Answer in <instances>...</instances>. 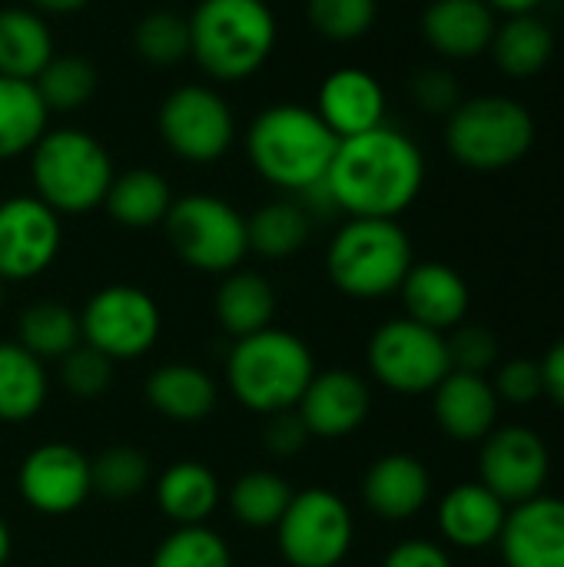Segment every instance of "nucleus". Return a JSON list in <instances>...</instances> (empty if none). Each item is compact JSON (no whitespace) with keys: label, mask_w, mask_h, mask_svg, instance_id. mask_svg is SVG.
Wrapping results in <instances>:
<instances>
[{"label":"nucleus","mask_w":564,"mask_h":567,"mask_svg":"<svg viewBox=\"0 0 564 567\" xmlns=\"http://www.w3.org/2000/svg\"><path fill=\"white\" fill-rule=\"evenodd\" d=\"M219 478L203 462H176L156 482V505L160 512L180 525H206L219 505Z\"/></svg>","instance_id":"a878e982"},{"label":"nucleus","mask_w":564,"mask_h":567,"mask_svg":"<svg viewBox=\"0 0 564 567\" xmlns=\"http://www.w3.org/2000/svg\"><path fill=\"white\" fill-rule=\"evenodd\" d=\"M306 13L316 33L346 43L372 30L379 3L376 0H309Z\"/></svg>","instance_id":"58836bf2"},{"label":"nucleus","mask_w":564,"mask_h":567,"mask_svg":"<svg viewBox=\"0 0 564 567\" xmlns=\"http://www.w3.org/2000/svg\"><path fill=\"white\" fill-rule=\"evenodd\" d=\"M495 545L505 567H564V498L535 495L512 505Z\"/></svg>","instance_id":"f3484780"},{"label":"nucleus","mask_w":564,"mask_h":567,"mask_svg":"<svg viewBox=\"0 0 564 567\" xmlns=\"http://www.w3.org/2000/svg\"><path fill=\"white\" fill-rule=\"evenodd\" d=\"M449 342V359L452 369L459 372H475L485 375L495 362H499V339L485 329V326H455Z\"/></svg>","instance_id":"a19ab883"},{"label":"nucleus","mask_w":564,"mask_h":567,"mask_svg":"<svg viewBox=\"0 0 564 567\" xmlns=\"http://www.w3.org/2000/svg\"><path fill=\"white\" fill-rule=\"evenodd\" d=\"M103 206L120 226L150 229L166 219V213L173 206V193H170V183L156 169L136 166V169L113 176Z\"/></svg>","instance_id":"c85d7f7f"},{"label":"nucleus","mask_w":564,"mask_h":567,"mask_svg":"<svg viewBox=\"0 0 564 567\" xmlns=\"http://www.w3.org/2000/svg\"><path fill=\"white\" fill-rule=\"evenodd\" d=\"M509 505L492 495L482 482H462L445 492L439 505V532L449 545L482 551L499 542Z\"/></svg>","instance_id":"5701e85b"},{"label":"nucleus","mask_w":564,"mask_h":567,"mask_svg":"<svg viewBox=\"0 0 564 567\" xmlns=\"http://www.w3.org/2000/svg\"><path fill=\"white\" fill-rule=\"evenodd\" d=\"M47 405V369L20 342H0V422L20 425Z\"/></svg>","instance_id":"c756f323"},{"label":"nucleus","mask_w":564,"mask_h":567,"mask_svg":"<svg viewBox=\"0 0 564 567\" xmlns=\"http://www.w3.org/2000/svg\"><path fill=\"white\" fill-rule=\"evenodd\" d=\"M136 53L153 66H173L189 56V17L176 10H150L133 30Z\"/></svg>","instance_id":"4c0bfd02"},{"label":"nucleus","mask_w":564,"mask_h":567,"mask_svg":"<svg viewBox=\"0 0 564 567\" xmlns=\"http://www.w3.org/2000/svg\"><path fill=\"white\" fill-rule=\"evenodd\" d=\"M163 329L160 306L140 286L113 282L93 292L80 312V339L110 362H133L146 355Z\"/></svg>","instance_id":"9d476101"},{"label":"nucleus","mask_w":564,"mask_h":567,"mask_svg":"<svg viewBox=\"0 0 564 567\" xmlns=\"http://www.w3.org/2000/svg\"><path fill=\"white\" fill-rule=\"evenodd\" d=\"M90 482H93V495L110 502H126L150 485V462L143 452L130 445H113L96 458H90Z\"/></svg>","instance_id":"e433bc0d"},{"label":"nucleus","mask_w":564,"mask_h":567,"mask_svg":"<svg viewBox=\"0 0 564 567\" xmlns=\"http://www.w3.org/2000/svg\"><path fill=\"white\" fill-rule=\"evenodd\" d=\"M293 485L279 475V472H269V468H256V472H246L233 482L229 488V512L239 525L246 528H276L279 518L286 515L289 502H293Z\"/></svg>","instance_id":"72a5a7b5"},{"label":"nucleus","mask_w":564,"mask_h":567,"mask_svg":"<svg viewBox=\"0 0 564 567\" xmlns=\"http://www.w3.org/2000/svg\"><path fill=\"white\" fill-rule=\"evenodd\" d=\"M30 176L37 199H43L57 216H80L103 206L116 173L96 136L60 126L47 130L30 150Z\"/></svg>","instance_id":"39448f33"},{"label":"nucleus","mask_w":564,"mask_h":567,"mask_svg":"<svg viewBox=\"0 0 564 567\" xmlns=\"http://www.w3.org/2000/svg\"><path fill=\"white\" fill-rule=\"evenodd\" d=\"M366 359L372 379L399 395L435 392V385L452 372L445 336L406 316L389 319L372 332Z\"/></svg>","instance_id":"1a4fd4ad"},{"label":"nucleus","mask_w":564,"mask_h":567,"mask_svg":"<svg viewBox=\"0 0 564 567\" xmlns=\"http://www.w3.org/2000/svg\"><path fill=\"white\" fill-rule=\"evenodd\" d=\"M409 269L412 243L396 219H349L326 252L332 286L352 299H382L399 292Z\"/></svg>","instance_id":"423d86ee"},{"label":"nucleus","mask_w":564,"mask_h":567,"mask_svg":"<svg viewBox=\"0 0 564 567\" xmlns=\"http://www.w3.org/2000/svg\"><path fill=\"white\" fill-rule=\"evenodd\" d=\"M160 136L163 143L186 163H216L229 153L236 140V120L229 103L203 86V83H186L176 86L163 106H160Z\"/></svg>","instance_id":"f8f14e48"},{"label":"nucleus","mask_w":564,"mask_h":567,"mask_svg":"<svg viewBox=\"0 0 564 567\" xmlns=\"http://www.w3.org/2000/svg\"><path fill=\"white\" fill-rule=\"evenodd\" d=\"M492 385H495V395L512 405H532L535 399L545 395L542 365L532 359H512V362L499 365V375Z\"/></svg>","instance_id":"37998d69"},{"label":"nucleus","mask_w":564,"mask_h":567,"mask_svg":"<svg viewBox=\"0 0 564 567\" xmlns=\"http://www.w3.org/2000/svg\"><path fill=\"white\" fill-rule=\"evenodd\" d=\"M495 10L485 0H432L422 13V37L449 60H475L492 47Z\"/></svg>","instance_id":"4be33fe9"},{"label":"nucleus","mask_w":564,"mask_h":567,"mask_svg":"<svg viewBox=\"0 0 564 567\" xmlns=\"http://www.w3.org/2000/svg\"><path fill=\"white\" fill-rule=\"evenodd\" d=\"M479 475V482L505 505H522L535 495H545L552 475V452L535 429L505 425L482 442Z\"/></svg>","instance_id":"ddd939ff"},{"label":"nucleus","mask_w":564,"mask_h":567,"mask_svg":"<svg viewBox=\"0 0 564 567\" xmlns=\"http://www.w3.org/2000/svg\"><path fill=\"white\" fill-rule=\"evenodd\" d=\"M339 136L322 123L312 106L276 103L266 106L246 133V153L253 169L286 193H302L326 179Z\"/></svg>","instance_id":"f03ea898"},{"label":"nucleus","mask_w":564,"mask_h":567,"mask_svg":"<svg viewBox=\"0 0 564 567\" xmlns=\"http://www.w3.org/2000/svg\"><path fill=\"white\" fill-rule=\"evenodd\" d=\"M542 365V379H545V392L552 395V402L564 409V339H558L545 359L539 362Z\"/></svg>","instance_id":"49530a36"},{"label":"nucleus","mask_w":564,"mask_h":567,"mask_svg":"<svg viewBox=\"0 0 564 567\" xmlns=\"http://www.w3.org/2000/svg\"><path fill=\"white\" fill-rule=\"evenodd\" d=\"M40 100L50 113H73L86 106L96 93V70L83 56H57L33 80Z\"/></svg>","instance_id":"f704fd0d"},{"label":"nucleus","mask_w":564,"mask_h":567,"mask_svg":"<svg viewBox=\"0 0 564 567\" xmlns=\"http://www.w3.org/2000/svg\"><path fill=\"white\" fill-rule=\"evenodd\" d=\"M53 60V33L33 7L0 10V76L37 80Z\"/></svg>","instance_id":"cd10ccee"},{"label":"nucleus","mask_w":564,"mask_h":567,"mask_svg":"<svg viewBox=\"0 0 564 567\" xmlns=\"http://www.w3.org/2000/svg\"><path fill=\"white\" fill-rule=\"evenodd\" d=\"M219 389L213 375L189 362H170L150 372L146 379V402L170 422H203L213 415Z\"/></svg>","instance_id":"b1692460"},{"label":"nucleus","mask_w":564,"mask_h":567,"mask_svg":"<svg viewBox=\"0 0 564 567\" xmlns=\"http://www.w3.org/2000/svg\"><path fill=\"white\" fill-rule=\"evenodd\" d=\"M309 429L302 425L299 412L289 409V412H276V415H266V429H263V449L276 458H293L306 449L309 442Z\"/></svg>","instance_id":"c03bdc74"},{"label":"nucleus","mask_w":564,"mask_h":567,"mask_svg":"<svg viewBox=\"0 0 564 567\" xmlns=\"http://www.w3.org/2000/svg\"><path fill=\"white\" fill-rule=\"evenodd\" d=\"M429 495H432V475L409 452H392L376 458L362 478V502L382 522L416 518L429 505Z\"/></svg>","instance_id":"412c9836"},{"label":"nucleus","mask_w":564,"mask_h":567,"mask_svg":"<svg viewBox=\"0 0 564 567\" xmlns=\"http://www.w3.org/2000/svg\"><path fill=\"white\" fill-rule=\"evenodd\" d=\"M425 156L392 126H376L339 140L326 186L349 219H399L422 193Z\"/></svg>","instance_id":"f257e3e1"},{"label":"nucleus","mask_w":564,"mask_h":567,"mask_svg":"<svg viewBox=\"0 0 564 567\" xmlns=\"http://www.w3.org/2000/svg\"><path fill=\"white\" fill-rule=\"evenodd\" d=\"M17 342L30 355H37L40 362L63 359V355H70L83 342L80 339V316L70 306L53 302V299L33 302L30 309L20 312Z\"/></svg>","instance_id":"473e14b6"},{"label":"nucleus","mask_w":564,"mask_h":567,"mask_svg":"<svg viewBox=\"0 0 564 567\" xmlns=\"http://www.w3.org/2000/svg\"><path fill=\"white\" fill-rule=\"evenodd\" d=\"M10 545H13V542H10V528H7V522L0 518V567L10 561Z\"/></svg>","instance_id":"8fccbe9b"},{"label":"nucleus","mask_w":564,"mask_h":567,"mask_svg":"<svg viewBox=\"0 0 564 567\" xmlns=\"http://www.w3.org/2000/svg\"><path fill=\"white\" fill-rule=\"evenodd\" d=\"M60 216L37 196L0 203V279L27 282L47 272L60 252Z\"/></svg>","instance_id":"4468645a"},{"label":"nucleus","mask_w":564,"mask_h":567,"mask_svg":"<svg viewBox=\"0 0 564 567\" xmlns=\"http://www.w3.org/2000/svg\"><path fill=\"white\" fill-rule=\"evenodd\" d=\"M382 567H452V558L442 545L425 542V538H409L402 545H396Z\"/></svg>","instance_id":"a18cd8bd"},{"label":"nucleus","mask_w":564,"mask_h":567,"mask_svg":"<svg viewBox=\"0 0 564 567\" xmlns=\"http://www.w3.org/2000/svg\"><path fill=\"white\" fill-rule=\"evenodd\" d=\"M90 0H30V7L37 13H73L80 7H86Z\"/></svg>","instance_id":"09e8293b"},{"label":"nucleus","mask_w":564,"mask_h":567,"mask_svg":"<svg viewBox=\"0 0 564 567\" xmlns=\"http://www.w3.org/2000/svg\"><path fill=\"white\" fill-rule=\"evenodd\" d=\"M409 90H412V100L425 113H435V116H449L462 103V86H459L455 73L445 66H422L412 76Z\"/></svg>","instance_id":"79ce46f5"},{"label":"nucleus","mask_w":564,"mask_h":567,"mask_svg":"<svg viewBox=\"0 0 564 567\" xmlns=\"http://www.w3.org/2000/svg\"><path fill=\"white\" fill-rule=\"evenodd\" d=\"M150 567H233V551L209 525H180L156 545Z\"/></svg>","instance_id":"c9c22d12"},{"label":"nucleus","mask_w":564,"mask_h":567,"mask_svg":"<svg viewBox=\"0 0 564 567\" xmlns=\"http://www.w3.org/2000/svg\"><path fill=\"white\" fill-rule=\"evenodd\" d=\"M0 306H3V279H0Z\"/></svg>","instance_id":"3c124183"},{"label":"nucleus","mask_w":564,"mask_h":567,"mask_svg":"<svg viewBox=\"0 0 564 567\" xmlns=\"http://www.w3.org/2000/svg\"><path fill=\"white\" fill-rule=\"evenodd\" d=\"M213 312L219 326L233 339H246L253 332H263L276 319V289L269 279L249 269H233L223 276L216 296H213Z\"/></svg>","instance_id":"393cba45"},{"label":"nucleus","mask_w":564,"mask_h":567,"mask_svg":"<svg viewBox=\"0 0 564 567\" xmlns=\"http://www.w3.org/2000/svg\"><path fill=\"white\" fill-rule=\"evenodd\" d=\"M276 538L289 567H339L352 551L356 522L336 492L306 488L293 495L276 525Z\"/></svg>","instance_id":"9b49d317"},{"label":"nucleus","mask_w":564,"mask_h":567,"mask_svg":"<svg viewBox=\"0 0 564 567\" xmlns=\"http://www.w3.org/2000/svg\"><path fill=\"white\" fill-rule=\"evenodd\" d=\"M309 233H312V216L299 199H273L246 219L249 252L263 259L296 256L309 243Z\"/></svg>","instance_id":"2f4dec72"},{"label":"nucleus","mask_w":564,"mask_h":567,"mask_svg":"<svg viewBox=\"0 0 564 567\" xmlns=\"http://www.w3.org/2000/svg\"><path fill=\"white\" fill-rule=\"evenodd\" d=\"M276 30L266 0H199L189 17V53L213 80L236 83L273 56Z\"/></svg>","instance_id":"20e7f679"},{"label":"nucleus","mask_w":564,"mask_h":567,"mask_svg":"<svg viewBox=\"0 0 564 567\" xmlns=\"http://www.w3.org/2000/svg\"><path fill=\"white\" fill-rule=\"evenodd\" d=\"M369 409H372L369 382L349 369L316 372L296 405L309 435L326 439V442L346 439L356 429H362V422L369 419Z\"/></svg>","instance_id":"dca6fc26"},{"label":"nucleus","mask_w":564,"mask_h":567,"mask_svg":"<svg viewBox=\"0 0 564 567\" xmlns=\"http://www.w3.org/2000/svg\"><path fill=\"white\" fill-rule=\"evenodd\" d=\"M399 292H402L406 319L429 326L442 336L465 322L469 302H472L469 282L462 279V272H455L445 262H412Z\"/></svg>","instance_id":"aec40b11"},{"label":"nucleus","mask_w":564,"mask_h":567,"mask_svg":"<svg viewBox=\"0 0 564 567\" xmlns=\"http://www.w3.org/2000/svg\"><path fill=\"white\" fill-rule=\"evenodd\" d=\"M50 110L33 80L0 76V159L23 156L47 133Z\"/></svg>","instance_id":"7c9ffc66"},{"label":"nucleus","mask_w":564,"mask_h":567,"mask_svg":"<svg viewBox=\"0 0 564 567\" xmlns=\"http://www.w3.org/2000/svg\"><path fill=\"white\" fill-rule=\"evenodd\" d=\"M495 66L512 80L539 76L555 56V33L539 13H519L495 27L489 47Z\"/></svg>","instance_id":"bb28decb"},{"label":"nucleus","mask_w":564,"mask_h":567,"mask_svg":"<svg viewBox=\"0 0 564 567\" xmlns=\"http://www.w3.org/2000/svg\"><path fill=\"white\" fill-rule=\"evenodd\" d=\"M316 113L339 140H349L386 123V90L369 70L339 66L322 80Z\"/></svg>","instance_id":"a211bd4d"},{"label":"nucleus","mask_w":564,"mask_h":567,"mask_svg":"<svg viewBox=\"0 0 564 567\" xmlns=\"http://www.w3.org/2000/svg\"><path fill=\"white\" fill-rule=\"evenodd\" d=\"M312 375L316 362L309 346L299 336L273 326L236 339L226 355V385L233 399L256 415L296 409Z\"/></svg>","instance_id":"7ed1b4c3"},{"label":"nucleus","mask_w":564,"mask_h":567,"mask_svg":"<svg viewBox=\"0 0 564 567\" xmlns=\"http://www.w3.org/2000/svg\"><path fill=\"white\" fill-rule=\"evenodd\" d=\"M445 146L455 163L479 173H499L529 156L535 146V120L515 96L482 93L462 100L449 113Z\"/></svg>","instance_id":"0eeeda50"},{"label":"nucleus","mask_w":564,"mask_h":567,"mask_svg":"<svg viewBox=\"0 0 564 567\" xmlns=\"http://www.w3.org/2000/svg\"><path fill=\"white\" fill-rule=\"evenodd\" d=\"M60 379L63 389L76 399H96L110 389L113 382V362L106 355H100L90 346H76L70 355L60 359Z\"/></svg>","instance_id":"ea45409f"},{"label":"nucleus","mask_w":564,"mask_h":567,"mask_svg":"<svg viewBox=\"0 0 564 567\" xmlns=\"http://www.w3.org/2000/svg\"><path fill=\"white\" fill-rule=\"evenodd\" d=\"M495 13H505V17H519V13H535L545 0H485Z\"/></svg>","instance_id":"de8ad7c7"},{"label":"nucleus","mask_w":564,"mask_h":567,"mask_svg":"<svg viewBox=\"0 0 564 567\" xmlns=\"http://www.w3.org/2000/svg\"><path fill=\"white\" fill-rule=\"evenodd\" d=\"M432 412L452 442H485L499 425V395L485 375L452 369L432 392Z\"/></svg>","instance_id":"6ab92c4d"},{"label":"nucleus","mask_w":564,"mask_h":567,"mask_svg":"<svg viewBox=\"0 0 564 567\" xmlns=\"http://www.w3.org/2000/svg\"><path fill=\"white\" fill-rule=\"evenodd\" d=\"M17 492L33 512L47 518L70 515L93 495L90 458L76 445H66V442L37 445L20 462Z\"/></svg>","instance_id":"2eb2a0df"},{"label":"nucleus","mask_w":564,"mask_h":567,"mask_svg":"<svg viewBox=\"0 0 564 567\" xmlns=\"http://www.w3.org/2000/svg\"><path fill=\"white\" fill-rule=\"evenodd\" d=\"M163 226L173 252L199 272L226 276L239 269L249 252L243 213L209 193H189L173 199Z\"/></svg>","instance_id":"6e6552de"}]
</instances>
